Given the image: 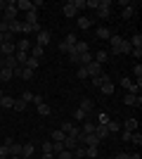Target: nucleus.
Here are the masks:
<instances>
[{"label": "nucleus", "instance_id": "f03ea898", "mask_svg": "<svg viewBox=\"0 0 142 159\" xmlns=\"http://www.w3.org/2000/svg\"><path fill=\"white\" fill-rule=\"evenodd\" d=\"M111 0H97V14H100V19H107L109 14H111Z\"/></svg>", "mask_w": 142, "mask_h": 159}, {"label": "nucleus", "instance_id": "39448f33", "mask_svg": "<svg viewBox=\"0 0 142 159\" xmlns=\"http://www.w3.org/2000/svg\"><path fill=\"white\" fill-rule=\"evenodd\" d=\"M14 76H19V79H24V81H31L33 79V74L36 71H31V69H26V66H17V69H14Z\"/></svg>", "mask_w": 142, "mask_h": 159}, {"label": "nucleus", "instance_id": "0eeeda50", "mask_svg": "<svg viewBox=\"0 0 142 159\" xmlns=\"http://www.w3.org/2000/svg\"><path fill=\"white\" fill-rule=\"evenodd\" d=\"M78 109H83L85 114H90V116H93V114H95V102H93L90 98H85V100H81V107H78Z\"/></svg>", "mask_w": 142, "mask_h": 159}, {"label": "nucleus", "instance_id": "09e8293b", "mask_svg": "<svg viewBox=\"0 0 142 159\" xmlns=\"http://www.w3.org/2000/svg\"><path fill=\"white\" fill-rule=\"evenodd\" d=\"M5 43H14V33L5 31Z\"/></svg>", "mask_w": 142, "mask_h": 159}, {"label": "nucleus", "instance_id": "6e6552de", "mask_svg": "<svg viewBox=\"0 0 142 159\" xmlns=\"http://www.w3.org/2000/svg\"><path fill=\"white\" fill-rule=\"evenodd\" d=\"M135 10H137V2H130L128 7H123L121 17H123V19H133V17H135Z\"/></svg>", "mask_w": 142, "mask_h": 159}, {"label": "nucleus", "instance_id": "a19ab883", "mask_svg": "<svg viewBox=\"0 0 142 159\" xmlns=\"http://www.w3.org/2000/svg\"><path fill=\"white\" fill-rule=\"evenodd\" d=\"M130 55H133L135 60H140V57H142V48H133V50H130Z\"/></svg>", "mask_w": 142, "mask_h": 159}, {"label": "nucleus", "instance_id": "423d86ee", "mask_svg": "<svg viewBox=\"0 0 142 159\" xmlns=\"http://www.w3.org/2000/svg\"><path fill=\"white\" fill-rule=\"evenodd\" d=\"M123 102H126L128 107H140V105H142V95H133V93H126Z\"/></svg>", "mask_w": 142, "mask_h": 159}, {"label": "nucleus", "instance_id": "4d7b16f0", "mask_svg": "<svg viewBox=\"0 0 142 159\" xmlns=\"http://www.w3.org/2000/svg\"><path fill=\"white\" fill-rule=\"evenodd\" d=\"M43 159H54V154L52 152H43Z\"/></svg>", "mask_w": 142, "mask_h": 159}, {"label": "nucleus", "instance_id": "49530a36", "mask_svg": "<svg viewBox=\"0 0 142 159\" xmlns=\"http://www.w3.org/2000/svg\"><path fill=\"white\" fill-rule=\"evenodd\" d=\"M133 71H135L137 79H142V64H135V66H133Z\"/></svg>", "mask_w": 142, "mask_h": 159}, {"label": "nucleus", "instance_id": "cd10ccee", "mask_svg": "<svg viewBox=\"0 0 142 159\" xmlns=\"http://www.w3.org/2000/svg\"><path fill=\"white\" fill-rule=\"evenodd\" d=\"M64 138H67V133H64V131H59V128L52 131V143H64Z\"/></svg>", "mask_w": 142, "mask_h": 159}, {"label": "nucleus", "instance_id": "f257e3e1", "mask_svg": "<svg viewBox=\"0 0 142 159\" xmlns=\"http://www.w3.org/2000/svg\"><path fill=\"white\" fill-rule=\"evenodd\" d=\"M17 14H19V10H17V0H10V2H5V10H2V21H14L17 19Z\"/></svg>", "mask_w": 142, "mask_h": 159}, {"label": "nucleus", "instance_id": "79ce46f5", "mask_svg": "<svg viewBox=\"0 0 142 159\" xmlns=\"http://www.w3.org/2000/svg\"><path fill=\"white\" fill-rule=\"evenodd\" d=\"M43 152H52V140H45V143H43Z\"/></svg>", "mask_w": 142, "mask_h": 159}, {"label": "nucleus", "instance_id": "58836bf2", "mask_svg": "<svg viewBox=\"0 0 142 159\" xmlns=\"http://www.w3.org/2000/svg\"><path fill=\"white\" fill-rule=\"evenodd\" d=\"M54 159H74V154L69 152V150H62L59 154H54Z\"/></svg>", "mask_w": 142, "mask_h": 159}, {"label": "nucleus", "instance_id": "e2e57ef3", "mask_svg": "<svg viewBox=\"0 0 142 159\" xmlns=\"http://www.w3.org/2000/svg\"><path fill=\"white\" fill-rule=\"evenodd\" d=\"M0 100H2V90H0Z\"/></svg>", "mask_w": 142, "mask_h": 159}, {"label": "nucleus", "instance_id": "ea45409f", "mask_svg": "<svg viewBox=\"0 0 142 159\" xmlns=\"http://www.w3.org/2000/svg\"><path fill=\"white\" fill-rule=\"evenodd\" d=\"M59 50H62V52H71V50H74V48H71V45H67V43H64V40H62V43H59Z\"/></svg>", "mask_w": 142, "mask_h": 159}, {"label": "nucleus", "instance_id": "680f3d73", "mask_svg": "<svg viewBox=\"0 0 142 159\" xmlns=\"http://www.w3.org/2000/svg\"><path fill=\"white\" fill-rule=\"evenodd\" d=\"M10 159H21V157H10Z\"/></svg>", "mask_w": 142, "mask_h": 159}, {"label": "nucleus", "instance_id": "72a5a7b5", "mask_svg": "<svg viewBox=\"0 0 142 159\" xmlns=\"http://www.w3.org/2000/svg\"><path fill=\"white\" fill-rule=\"evenodd\" d=\"M128 43H130V48H142V36H140V33H135Z\"/></svg>", "mask_w": 142, "mask_h": 159}, {"label": "nucleus", "instance_id": "b1692460", "mask_svg": "<svg viewBox=\"0 0 142 159\" xmlns=\"http://www.w3.org/2000/svg\"><path fill=\"white\" fill-rule=\"evenodd\" d=\"M28 57L41 60V57H43V48H41V45H31V50H28Z\"/></svg>", "mask_w": 142, "mask_h": 159}, {"label": "nucleus", "instance_id": "338daca9", "mask_svg": "<svg viewBox=\"0 0 142 159\" xmlns=\"http://www.w3.org/2000/svg\"><path fill=\"white\" fill-rule=\"evenodd\" d=\"M95 159H97V157H95Z\"/></svg>", "mask_w": 142, "mask_h": 159}, {"label": "nucleus", "instance_id": "13d9d810", "mask_svg": "<svg viewBox=\"0 0 142 159\" xmlns=\"http://www.w3.org/2000/svg\"><path fill=\"white\" fill-rule=\"evenodd\" d=\"M130 159H142V157H140V152H135V154H130Z\"/></svg>", "mask_w": 142, "mask_h": 159}, {"label": "nucleus", "instance_id": "2eb2a0df", "mask_svg": "<svg viewBox=\"0 0 142 159\" xmlns=\"http://www.w3.org/2000/svg\"><path fill=\"white\" fill-rule=\"evenodd\" d=\"M21 26H24V21L14 19V21H10V24H7V31H10V33H21Z\"/></svg>", "mask_w": 142, "mask_h": 159}, {"label": "nucleus", "instance_id": "864d4df0", "mask_svg": "<svg viewBox=\"0 0 142 159\" xmlns=\"http://www.w3.org/2000/svg\"><path fill=\"white\" fill-rule=\"evenodd\" d=\"M31 102H36V107H38V105H43V98H41V95H33V100H31Z\"/></svg>", "mask_w": 142, "mask_h": 159}, {"label": "nucleus", "instance_id": "bb28decb", "mask_svg": "<svg viewBox=\"0 0 142 159\" xmlns=\"http://www.w3.org/2000/svg\"><path fill=\"white\" fill-rule=\"evenodd\" d=\"M0 105L5 107V109H12V107H14V98H10V95H2V100H0Z\"/></svg>", "mask_w": 142, "mask_h": 159}, {"label": "nucleus", "instance_id": "0e129e2a", "mask_svg": "<svg viewBox=\"0 0 142 159\" xmlns=\"http://www.w3.org/2000/svg\"><path fill=\"white\" fill-rule=\"evenodd\" d=\"M0 159H10V157H0Z\"/></svg>", "mask_w": 142, "mask_h": 159}, {"label": "nucleus", "instance_id": "7ed1b4c3", "mask_svg": "<svg viewBox=\"0 0 142 159\" xmlns=\"http://www.w3.org/2000/svg\"><path fill=\"white\" fill-rule=\"evenodd\" d=\"M52 40V33L47 31V29H41V31L36 33V45H41V48H45L47 43Z\"/></svg>", "mask_w": 142, "mask_h": 159}, {"label": "nucleus", "instance_id": "f3484780", "mask_svg": "<svg viewBox=\"0 0 142 159\" xmlns=\"http://www.w3.org/2000/svg\"><path fill=\"white\" fill-rule=\"evenodd\" d=\"M14 45H17V50H24V52H28V50H31V45H33V43H31V40H28V38H21V40H17Z\"/></svg>", "mask_w": 142, "mask_h": 159}, {"label": "nucleus", "instance_id": "f8f14e48", "mask_svg": "<svg viewBox=\"0 0 142 159\" xmlns=\"http://www.w3.org/2000/svg\"><path fill=\"white\" fill-rule=\"evenodd\" d=\"M76 147H78V138H71V135H67V138H64V150L74 152Z\"/></svg>", "mask_w": 142, "mask_h": 159}, {"label": "nucleus", "instance_id": "ddd939ff", "mask_svg": "<svg viewBox=\"0 0 142 159\" xmlns=\"http://www.w3.org/2000/svg\"><path fill=\"white\" fill-rule=\"evenodd\" d=\"M17 10H21V12H31V10H36V7H33L31 0H17Z\"/></svg>", "mask_w": 142, "mask_h": 159}, {"label": "nucleus", "instance_id": "6e6d98bb", "mask_svg": "<svg viewBox=\"0 0 142 159\" xmlns=\"http://www.w3.org/2000/svg\"><path fill=\"white\" fill-rule=\"evenodd\" d=\"M116 159H130V154H126V152H118V154H116Z\"/></svg>", "mask_w": 142, "mask_h": 159}, {"label": "nucleus", "instance_id": "a878e982", "mask_svg": "<svg viewBox=\"0 0 142 159\" xmlns=\"http://www.w3.org/2000/svg\"><path fill=\"white\" fill-rule=\"evenodd\" d=\"M14 74L10 71V69H5V66H2V69H0V83H7V81L12 79Z\"/></svg>", "mask_w": 142, "mask_h": 159}, {"label": "nucleus", "instance_id": "dca6fc26", "mask_svg": "<svg viewBox=\"0 0 142 159\" xmlns=\"http://www.w3.org/2000/svg\"><path fill=\"white\" fill-rule=\"evenodd\" d=\"M33 150H36L33 143H26V145H21V159H28L31 154H33Z\"/></svg>", "mask_w": 142, "mask_h": 159}, {"label": "nucleus", "instance_id": "603ef678", "mask_svg": "<svg viewBox=\"0 0 142 159\" xmlns=\"http://www.w3.org/2000/svg\"><path fill=\"white\" fill-rule=\"evenodd\" d=\"M85 7H93V10H97V0H85Z\"/></svg>", "mask_w": 142, "mask_h": 159}, {"label": "nucleus", "instance_id": "de8ad7c7", "mask_svg": "<svg viewBox=\"0 0 142 159\" xmlns=\"http://www.w3.org/2000/svg\"><path fill=\"white\" fill-rule=\"evenodd\" d=\"M0 157H10V147H7V145L0 147Z\"/></svg>", "mask_w": 142, "mask_h": 159}, {"label": "nucleus", "instance_id": "e433bc0d", "mask_svg": "<svg viewBox=\"0 0 142 159\" xmlns=\"http://www.w3.org/2000/svg\"><path fill=\"white\" fill-rule=\"evenodd\" d=\"M64 43H67V45H71V48H74L76 43H78V38H76V33H67V38H64Z\"/></svg>", "mask_w": 142, "mask_h": 159}, {"label": "nucleus", "instance_id": "4be33fe9", "mask_svg": "<svg viewBox=\"0 0 142 159\" xmlns=\"http://www.w3.org/2000/svg\"><path fill=\"white\" fill-rule=\"evenodd\" d=\"M123 126H126V131H128V133L137 131V119H133V116H130V119H126V121H123Z\"/></svg>", "mask_w": 142, "mask_h": 159}, {"label": "nucleus", "instance_id": "393cba45", "mask_svg": "<svg viewBox=\"0 0 142 159\" xmlns=\"http://www.w3.org/2000/svg\"><path fill=\"white\" fill-rule=\"evenodd\" d=\"M26 69H31V71H36V69H38V66H41V60H36V57H28L26 60Z\"/></svg>", "mask_w": 142, "mask_h": 159}, {"label": "nucleus", "instance_id": "20e7f679", "mask_svg": "<svg viewBox=\"0 0 142 159\" xmlns=\"http://www.w3.org/2000/svg\"><path fill=\"white\" fill-rule=\"evenodd\" d=\"M85 71H88V79H95V76H100V74H104L102 71V64H97V62H90L88 66H85Z\"/></svg>", "mask_w": 142, "mask_h": 159}, {"label": "nucleus", "instance_id": "8fccbe9b", "mask_svg": "<svg viewBox=\"0 0 142 159\" xmlns=\"http://www.w3.org/2000/svg\"><path fill=\"white\" fill-rule=\"evenodd\" d=\"M69 60L74 62V64H78V55H76V52H74V50H71V52H69Z\"/></svg>", "mask_w": 142, "mask_h": 159}, {"label": "nucleus", "instance_id": "9d476101", "mask_svg": "<svg viewBox=\"0 0 142 159\" xmlns=\"http://www.w3.org/2000/svg\"><path fill=\"white\" fill-rule=\"evenodd\" d=\"M95 135H97L100 140H107L109 135H111V133H109V128H107V126H102V124H97V126H95Z\"/></svg>", "mask_w": 142, "mask_h": 159}, {"label": "nucleus", "instance_id": "c756f323", "mask_svg": "<svg viewBox=\"0 0 142 159\" xmlns=\"http://www.w3.org/2000/svg\"><path fill=\"white\" fill-rule=\"evenodd\" d=\"M95 126H97V124H95V121H83V131L81 133H95Z\"/></svg>", "mask_w": 142, "mask_h": 159}, {"label": "nucleus", "instance_id": "052dcab7", "mask_svg": "<svg viewBox=\"0 0 142 159\" xmlns=\"http://www.w3.org/2000/svg\"><path fill=\"white\" fill-rule=\"evenodd\" d=\"M2 10H5V2H2V0H0V12H2Z\"/></svg>", "mask_w": 142, "mask_h": 159}, {"label": "nucleus", "instance_id": "3c124183", "mask_svg": "<svg viewBox=\"0 0 142 159\" xmlns=\"http://www.w3.org/2000/svg\"><path fill=\"white\" fill-rule=\"evenodd\" d=\"M100 124H102V126H107V124H109V116H107V114H100Z\"/></svg>", "mask_w": 142, "mask_h": 159}, {"label": "nucleus", "instance_id": "6ab92c4d", "mask_svg": "<svg viewBox=\"0 0 142 159\" xmlns=\"http://www.w3.org/2000/svg\"><path fill=\"white\" fill-rule=\"evenodd\" d=\"M93 60L97 62V64H102V62H107V60H109V52H107V50H97V52L93 55Z\"/></svg>", "mask_w": 142, "mask_h": 159}, {"label": "nucleus", "instance_id": "5fc2aeb1", "mask_svg": "<svg viewBox=\"0 0 142 159\" xmlns=\"http://www.w3.org/2000/svg\"><path fill=\"white\" fill-rule=\"evenodd\" d=\"M121 138H123V143H130V133H128V131H123V133H121Z\"/></svg>", "mask_w": 142, "mask_h": 159}, {"label": "nucleus", "instance_id": "7c9ffc66", "mask_svg": "<svg viewBox=\"0 0 142 159\" xmlns=\"http://www.w3.org/2000/svg\"><path fill=\"white\" fill-rule=\"evenodd\" d=\"M100 90H102L104 95H111V93H114V83H111V81H107V83H102V86H100Z\"/></svg>", "mask_w": 142, "mask_h": 159}, {"label": "nucleus", "instance_id": "37998d69", "mask_svg": "<svg viewBox=\"0 0 142 159\" xmlns=\"http://www.w3.org/2000/svg\"><path fill=\"white\" fill-rule=\"evenodd\" d=\"M78 79H88V71H85V66H78Z\"/></svg>", "mask_w": 142, "mask_h": 159}, {"label": "nucleus", "instance_id": "473e14b6", "mask_svg": "<svg viewBox=\"0 0 142 159\" xmlns=\"http://www.w3.org/2000/svg\"><path fill=\"white\" fill-rule=\"evenodd\" d=\"M130 143H135V145L140 147L142 145V133L140 131H133V133H130Z\"/></svg>", "mask_w": 142, "mask_h": 159}, {"label": "nucleus", "instance_id": "c03bdc74", "mask_svg": "<svg viewBox=\"0 0 142 159\" xmlns=\"http://www.w3.org/2000/svg\"><path fill=\"white\" fill-rule=\"evenodd\" d=\"M71 2H74L76 10H83V7H85V0H71Z\"/></svg>", "mask_w": 142, "mask_h": 159}, {"label": "nucleus", "instance_id": "4468645a", "mask_svg": "<svg viewBox=\"0 0 142 159\" xmlns=\"http://www.w3.org/2000/svg\"><path fill=\"white\" fill-rule=\"evenodd\" d=\"M62 12H64V17H76V14H78V10H76L74 2L69 0V2H64V10H62Z\"/></svg>", "mask_w": 142, "mask_h": 159}, {"label": "nucleus", "instance_id": "2f4dec72", "mask_svg": "<svg viewBox=\"0 0 142 159\" xmlns=\"http://www.w3.org/2000/svg\"><path fill=\"white\" fill-rule=\"evenodd\" d=\"M78 26L81 29H90L93 26V19H90V17H78Z\"/></svg>", "mask_w": 142, "mask_h": 159}, {"label": "nucleus", "instance_id": "aec40b11", "mask_svg": "<svg viewBox=\"0 0 142 159\" xmlns=\"http://www.w3.org/2000/svg\"><path fill=\"white\" fill-rule=\"evenodd\" d=\"M111 36H114V33L109 31L107 26H100V29H97V38H100V40H109Z\"/></svg>", "mask_w": 142, "mask_h": 159}, {"label": "nucleus", "instance_id": "69168bd1", "mask_svg": "<svg viewBox=\"0 0 142 159\" xmlns=\"http://www.w3.org/2000/svg\"><path fill=\"white\" fill-rule=\"evenodd\" d=\"M0 69H2V66H0Z\"/></svg>", "mask_w": 142, "mask_h": 159}, {"label": "nucleus", "instance_id": "c85d7f7f", "mask_svg": "<svg viewBox=\"0 0 142 159\" xmlns=\"http://www.w3.org/2000/svg\"><path fill=\"white\" fill-rule=\"evenodd\" d=\"M38 114H41V116H50V114H52V107L43 102V105H38Z\"/></svg>", "mask_w": 142, "mask_h": 159}, {"label": "nucleus", "instance_id": "5701e85b", "mask_svg": "<svg viewBox=\"0 0 142 159\" xmlns=\"http://www.w3.org/2000/svg\"><path fill=\"white\" fill-rule=\"evenodd\" d=\"M7 147H10V157H21V145L19 143L12 140V145H7Z\"/></svg>", "mask_w": 142, "mask_h": 159}, {"label": "nucleus", "instance_id": "a211bd4d", "mask_svg": "<svg viewBox=\"0 0 142 159\" xmlns=\"http://www.w3.org/2000/svg\"><path fill=\"white\" fill-rule=\"evenodd\" d=\"M88 50H90V45L85 43V40H78V43L74 45V52L76 55H83V52H88Z\"/></svg>", "mask_w": 142, "mask_h": 159}, {"label": "nucleus", "instance_id": "a18cd8bd", "mask_svg": "<svg viewBox=\"0 0 142 159\" xmlns=\"http://www.w3.org/2000/svg\"><path fill=\"white\" fill-rule=\"evenodd\" d=\"M21 100H24V102H31V100H33V93H28V90H24V95H21Z\"/></svg>", "mask_w": 142, "mask_h": 159}, {"label": "nucleus", "instance_id": "f704fd0d", "mask_svg": "<svg viewBox=\"0 0 142 159\" xmlns=\"http://www.w3.org/2000/svg\"><path fill=\"white\" fill-rule=\"evenodd\" d=\"M74 116H76L78 121H88V119H93V116H90V114H85L83 109H76V114H74Z\"/></svg>", "mask_w": 142, "mask_h": 159}, {"label": "nucleus", "instance_id": "4c0bfd02", "mask_svg": "<svg viewBox=\"0 0 142 159\" xmlns=\"http://www.w3.org/2000/svg\"><path fill=\"white\" fill-rule=\"evenodd\" d=\"M12 109H17V112H24V109H26V102H24V100H14V107Z\"/></svg>", "mask_w": 142, "mask_h": 159}, {"label": "nucleus", "instance_id": "412c9836", "mask_svg": "<svg viewBox=\"0 0 142 159\" xmlns=\"http://www.w3.org/2000/svg\"><path fill=\"white\" fill-rule=\"evenodd\" d=\"M90 62H93V52H90V50H88V52H83V55H78V64H81V66H88Z\"/></svg>", "mask_w": 142, "mask_h": 159}, {"label": "nucleus", "instance_id": "9b49d317", "mask_svg": "<svg viewBox=\"0 0 142 159\" xmlns=\"http://www.w3.org/2000/svg\"><path fill=\"white\" fill-rule=\"evenodd\" d=\"M24 24H31V26L41 24V21H38V10H31V12H26V19H24Z\"/></svg>", "mask_w": 142, "mask_h": 159}, {"label": "nucleus", "instance_id": "c9c22d12", "mask_svg": "<svg viewBox=\"0 0 142 159\" xmlns=\"http://www.w3.org/2000/svg\"><path fill=\"white\" fill-rule=\"evenodd\" d=\"M107 128H109V133H118L121 131V124H118V121H109Z\"/></svg>", "mask_w": 142, "mask_h": 159}, {"label": "nucleus", "instance_id": "bf43d9fd", "mask_svg": "<svg viewBox=\"0 0 142 159\" xmlns=\"http://www.w3.org/2000/svg\"><path fill=\"white\" fill-rule=\"evenodd\" d=\"M0 43H5V33L0 31Z\"/></svg>", "mask_w": 142, "mask_h": 159}, {"label": "nucleus", "instance_id": "1a4fd4ad", "mask_svg": "<svg viewBox=\"0 0 142 159\" xmlns=\"http://www.w3.org/2000/svg\"><path fill=\"white\" fill-rule=\"evenodd\" d=\"M14 50H17L14 43H2V48H0V57H10V55H14Z\"/></svg>", "mask_w": 142, "mask_h": 159}]
</instances>
